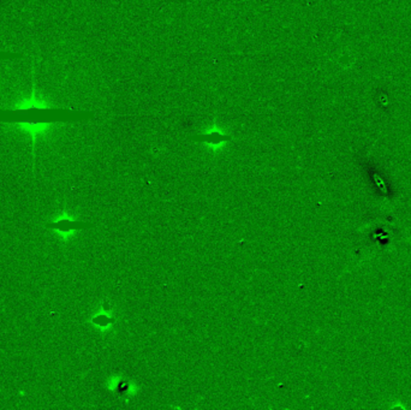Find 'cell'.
I'll return each instance as SVG.
<instances>
[{
  "mask_svg": "<svg viewBox=\"0 0 411 410\" xmlns=\"http://www.w3.org/2000/svg\"><path fill=\"white\" fill-rule=\"evenodd\" d=\"M17 126L20 127L21 130H23V131L29 133V135L34 139V142H35L36 136H39L40 133L45 132L46 130L50 127V124L48 123H20V124H17Z\"/></svg>",
  "mask_w": 411,
  "mask_h": 410,
  "instance_id": "cell-1",
  "label": "cell"
},
{
  "mask_svg": "<svg viewBox=\"0 0 411 410\" xmlns=\"http://www.w3.org/2000/svg\"><path fill=\"white\" fill-rule=\"evenodd\" d=\"M47 226L50 227V229L58 230V231L60 232H69L72 231V230L82 229L81 227L82 224L75 223V221L66 219V218H60V219H58L56 221H52V223L48 224Z\"/></svg>",
  "mask_w": 411,
  "mask_h": 410,
  "instance_id": "cell-2",
  "label": "cell"
},
{
  "mask_svg": "<svg viewBox=\"0 0 411 410\" xmlns=\"http://www.w3.org/2000/svg\"><path fill=\"white\" fill-rule=\"evenodd\" d=\"M16 108H18V110H27V108H48V104L44 101V100L35 98V95H33L28 99H23L22 102L17 104Z\"/></svg>",
  "mask_w": 411,
  "mask_h": 410,
  "instance_id": "cell-3",
  "label": "cell"
}]
</instances>
